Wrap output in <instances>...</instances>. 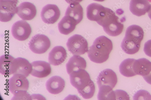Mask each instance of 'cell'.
<instances>
[{
  "mask_svg": "<svg viewBox=\"0 0 151 100\" xmlns=\"http://www.w3.org/2000/svg\"><path fill=\"white\" fill-rule=\"evenodd\" d=\"M119 18L115 12L106 8L102 12L97 23L103 27L105 32L111 36H116L123 32L124 26L119 21Z\"/></svg>",
  "mask_w": 151,
  "mask_h": 100,
  "instance_id": "3",
  "label": "cell"
},
{
  "mask_svg": "<svg viewBox=\"0 0 151 100\" xmlns=\"http://www.w3.org/2000/svg\"><path fill=\"white\" fill-rule=\"evenodd\" d=\"M68 50L74 55H81L88 51V43L81 35L75 34L70 37L66 43Z\"/></svg>",
  "mask_w": 151,
  "mask_h": 100,
  "instance_id": "4",
  "label": "cell"
},
{
  "mask_svg": "<svg viewBox=\"0 0 151 100\" xmlns=\"http://www.w3.org/2000/svg\"><path fill=\"white\" fill-rule=\"evenodd\" d=\"M144 36V32L141 27L136 25L129 26L126 31L121 44L123 51L129 55H133L137 52L140 49Z\"/></svg>",
  "mask_w": 151,
  "mask_h": 100,
  "instance_id": "2",
  "label": "cell"
},
{
  "mask_svg": "<svg viewBox=\"0 0 151 100\" xmlns=\"http://www.w3.org/2000/svg\"><path fill=\"white\" fill-rule=\"evenodd\" d=\"M83 1V0H65V1L70 5L79 4Z\"/></svg>",
  "mask_w": 151,
  "mask_h": 100,
  "instance_id": "29",
  "label": "cell"
},
{
  "mask_svg": "<svg viewBox=\"0 0 151 100\" xmlns=\"http://www.w3.org/2000/svg\"><path fill=\"white\" fill-rule=\"evenodd\" d=\"M15 58L9 55H4L0 57V72L4 75H10V70Z\"/></svg>",
  "mask_w": 151,
  "mask_h": 100,
  "instance_id": "23",
  "label": "cell"
},
{
  "mask_svg": "<svg viewBox=\"0 0 151 100\" xmlns=\"http://www.w3.org/2000/svg\"><path fill=\"white\" fill-rule=\"evenodd\" d=\"M32 70L31 64L26 59L18 57L12 61L10 70V75L20 74L26 77L31 74Z\"/></svg>",
  "mask_w": 151,
  "mask_h": 100,
  "instance_id": "10",
  "label": "cell"
},
{
  "mask_svg": "<svg viewBox=\"0 0 151 100\" xmlns=\"http://www.w3.org/2000/svg\"><path fill=\"white\" fill-rule=\"evenodd\" d=\"M133 70L137 75L145 76L151 71V62L145 58L135 60L134 63Z\"/></svg>",
  "mask_w": 151,
  "mask_h": 100,
  "instance_id": "19",
  "label": "cell"
},
{
  "mask_svg": "<svg viewBox=\"0 0 151 100\" xmlns=\"http://www.w3.org/2000/svg\"><path fill=\"white\" fill-rule=\"evenodd\" d=\"M17 14L23 20L30 21L36 16L37 10L35 6L29 2H24L17 7Z\"/></svg>",
  "mask_w": 151,
  "mask_h": 100,
  "instance_id": "14",
  "label": "cell"
},
{
  "mask_svg": "<svg viewBox=\"0 0 151 100\" xmlns=\"http://www.w3.org/2000/svg\"><path fill=\"white\" fill-rule=\"evenodd\" d=\"M18 0H0V21L7 22L17 13Z\"/></svg>",
  "mask_w": 151,
  "mask_h": 100,
  "instance_id": "8",
  "label": "cell"
},
{
  "mask_svg": "<svg viewBox=\"0 0 151 100\" xmlns=\"http://www.w3.org/2000/svg\"><path fill=\"white\" fill-rule=\"evenodd\" d=\"M69 75L70 83L78 92L83 90L93 82L89 74L84 70L73 71Z\"/></svg>",
  "mask_w": 151,
  "mask_h": 100,
  "instance_id": "5",
  "label": "cell"
},
{
  "mask_svg": "<svg viewBox=\"0 0 151 100\" xmlns=\"http://www.w3.org/2000/svg\"><path fill=\"white\" fill-rule=\"evenodd\" d=\"M51 45V42L48 37L41 34H37L33 36L29 43L31 50L34 53L38 54L46 52Z\"/></svg>",
  "mask_w": 151,
  "mask_h": 100,
  "instance_id": "7",
  "label": "cell"
},
{
  "mask_svg": "<svg viewBox=\"0 0 151 100\" xmlns=\"http://www.w3.org/2000/svg\"><path fill=\"white\" fill-rule=\"evenodd\" d=\"M148 15L149 17L150 18L151 20V5L150 6V8L149 11L147 12Z\"/></svg>",
  "mask_w": 151,
  "mask_h": 100,
  "instance_id": "30",
  "label": "cell"
},
{
  "mask_svg": "<svg viewBox=\"0 0 151 100\" xmlns=\"http://www.w3.org/2000/svg\"><path fill=\"white\" fill-rule=\"evenodd\" d=\"M32 33V29L29 24L24 20H20L15 22L11 28L12 34L14 38L20 41L27 40Z\"/></svg>",
  "mask_w": 151,
  "mask_h": 100,
  "instance_id": "9",
  "label": "cell"
},
{
  "mask_svg": "<svg viewBox=\"0 0 151 100\" xmlns=\"http://www.w3.org/2000/svg\"><path fill=\"white\" fill-rule=\"evenodd\" d=\"M151 99V96L149 92L145 90L138 91L134 96L133 99Z\"/></svg>",
  "mask_w": 151,
  "mask_h": 100,
  "instance_id": "25",
  "label": "cell"
},
{
  "mask_svg": "<svg viewBox=\"0 0 151 100\" xmlns=\"http://www.w3.org/2000/svg\"><path fill=\"white\" fill-rule=\"evenodd\" d=\"M143 77L148 83L151 85V71L147 75Z\"/></svg>",
  "mask_w": 151,
  "mask_h": 100,
  "instance_id": "28",
  "label": "cell"
},
{
  "mask_svg": "<svg viewBox=\"0 0 151 100\" xmlns=\"http://www.w3.org/2000/svg\"><path fill=\"white\" fill-rule=\"evenodd\" d=\"M32 70L31 74L33 77L40 78L46 77L51 74L52 69L49 63L42 61H34L31 63Z\"/></svg>",
  "mask_w": 151,
  "mask_h": 100,
  "instance_id": "13",
  "label": "cell"
},
{
  "mask_svg": "<svg viewBox=\"0 0 151 100\" xmlns=\"http://www.w3.org/2000/svg\"><path fill=\"white\" fill-rule=\"evenodd\" d=\"M65 83L64 79L61 77L53 76L50 78L46 82V87L48 91L52 94H57L64 90Z\"/></svg>",
  "mask_w": 151,
  "mask_h": 100,
  "instance_id": "17",
  "label": "cell"
},
{
  "mask_svg": "<svg viewBox=\"0 0 151 100\" xmlns=\"http://www.w3.org/2000/svg\"><path fill=\"white\" fill-rule=\"evenodd\" d=\"M67 57L65 49L60 46L54 47L49 54L48 60L50 64L57 66L63 62Z\"/></svg>",
  "mask_w": 151,
  "mask_h": 100,
  "instance_id": "15",
  "label": "cell"
},
{
  "mask_svg": "<svg viewBox=\"0 0 151 100\" xmlns=\"http://www.w3.org/2000/svg\"><path fill=\"white\" fill-rule=\"evenodd\" d=\"M60 15V11L57 6L48 4L42 9L41 16L44 23L48 24H52L58 21Z\"/></svg>",
  "mask_w": 151,
  "mask_h": 100,
  "instance_id": "11",
  "label": "cell"
},
{
  "mask_svg": "<svg viewBox=\"0 0 151 100\" xmlns=\"http://www.w3.org/2000/svg\"><path fill=\"white\" fill-rule=\"evenodd\" d=\"M86 67L85 60L78 55H74L71 57L66 65L67 71L69 74L74 71L85 70Z\"/></svg>",
  "mask_w": 151,
  "mask_h": 100,
  "instance_id": "18",
  "label": "cell"
},
{
  "mask_svg": "<svg viewBox=\"0 0 151 100\" xmlns=\"http://www.w3.org/2000/svg\"><path fill=\"white\" fill-rule=\"evenodd\" d=\"M136 60L128 58L123 60L119 67V71L123 76L128 77L136 75L133 70V65Z\"/></svg>",
  "mask_w": 151,
  "mask_h": 100,
  "instance_id": "22",
  "label": "cell"
},
{
  "mask_svg": "<svg viewBox=\"0 0 151 100\" xmlns=\"http://www.w3.org/2000/svg\"><path fill=\"white\" fill-rule=\"evenodd\" d=\"M93 1L100 2H102L105 1V0H93Z\"/></svg>",
  "mask_w": 151,
  "mask_h": 100,
  "instance_id": "31",
  "label": "cell"
},
{
  "mask_svg": "<svg viewBox=\"0 0 151 100\" xmlns=\"http://www.w3.org/2000/svg\"><path fill=\"white\" fill-rule=\"evenodd\" d=\"M8 83L9 90L14 96L27 92L29 88L28 80L22 74H14L9 79Z\"/></svg>",
  "mask_w": 151,
  "mask_h": 100,
  "instance_id": "6",
  "label": "cell"
},
{
  "mask_svg": "<svg viewBox=\"0 0 151 100\" xmlns=\"http://www.w3.org/2000/svg\"><path fill=\"white\" fill-rule=\"evenodd\" d=\"M112 49L111 40L105 36H100L90 47L87 52L88 56L92 61L101 64L108 60Z\"/></svg>",
  "mask_w": 151,
  "mask_h": 100,
  "instance_id": "1",
  "label": "cell"
},
{
  "mask_svg": "<svg viewBox=\"0 0 151 100\" xmlns=\"http://www.w3.org/2000/svg\"><path fill=\"white\" fill-rule=\"evenodd\" d=\"M117 81L116 73L110 69H106L101 72L97 79L98 87L103 85H106L113 89L116 84Z\"/></svg>",
  "mask_w": 151,
  "mask_h": 100,
  "instance_id": "12",
  "label": "cell"
},
{
  "mask_svg": "<svg viewBox=\"0 0 151 100\" xmlns=\"http://www.w3.org/2000/svg\"><path fill=\"white\" fill-rule=\"evenodd\" d=\"M83 9L79 4H70L67 9L65 16H68L78 24L83 18Z\"/></svg>",
  "mask_w": 151,
  "mask_h": 100,
  "instance_id": "21",
  "label": "cell"
},
{
  "mask_svg": "<svg viewBox=\"0 0 151 100\" xmlns=\"http://www.w3.org/2000/svg\"><path fill=\"white\" fill-rule=\"evenodd\" d=\"M115 91L116 100H129L127 93L122 90H116Z\"/></svg>",
  "mask_w": 151,
  "mask_h": 100,
  "instance_id": "26",
  "label": "cell"
},
{
  "mask_svg": "<svg viewBox=\"0 0 151 100\" xmlns=\"http://www.w3.org/2000/svg\"><path fill=\"white\" fill-rule=\"evenodd\" d=\"M99 88L97 95L98 100H116L115 91H113V89L110 86L103 85Z\"/></svg>",
  "mask_w": 151,
  "mask_h": 100,
  "instance_id": "24",
  "label": "cell"
},
{
  "mask_svg": "<svg viewBox=\"0 0 151 100\" xmlns=\"http://www.w3.org/2000/svg\"><path fill=\"white\" fill-rule=\"evenodd\" d=\"M77 24L72 18L65 16L58 23V28L61 34L68 35L74 31Z\"/></svg>",
  "mask_w": 151,
  "mask_h": 100,
  "instance_id": "20",
  "label": "cell"
},
{
  "mask_svg": "<svg viewBox=\"0 0 151 100\" xmlns=\"http://www.w3.org/2000/svg\"><path fill=\"white\" fill-rule=\"evenodd\" d=\"M144 51L147 56L151 57V40H149L145 43Z\"/></svg>",
  "mask_w": 151,
  "mask_h": 100,
  "instance_id": "27",
  "label": "cell"
},
{
  "mask_svg": "<svg viewBox=\"0 0 151 100\" xmlns=\"http://www.w3.org/2000/svg\"><path fill=\"white\" fill-rule=\"evenodd\" d=\"M150 6L147 0H132L129 9L133 15L140 17L145 15L149 11Z\"/></svg>",
  "mask_w": 151,
  "mask_h": 100,
  "instance_id": "16",
  "label": "cell"
}]
</instances>
